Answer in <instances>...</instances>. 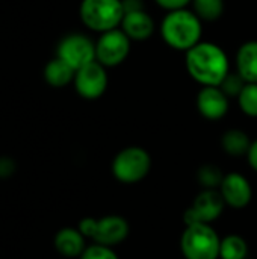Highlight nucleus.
Segmentation results:
<instances>
[{
    "label": "nucleus",
    "instance_id": "f257e3e1",
    "mask_svg": "<svg viewBox=\"0 0 257 259\" xmlns=\"http://www.w3.org/2000/svg\"><path fill=\"white\" fill-rule=\"evenodd\" d=\"M188 73L204 87H220L230 73L224 50L212 42H198L186 52Z\"/></svg>",
    "mask_w": 257,
    "mask_h": 259
},
{
    "label": "nucleus",
    "instance_id": "0eeeda50",
    "mask_svg": "<svg viewBox=\"0 0 257 259\" xmlns=\"http://www.w3.org/2000/svg\"><path fill=\"white\" fill-rule=\"evenodd\" d=\"M226 202L218 190H203L183 214L185 226L195 223H212L223 214Z\"/></svg>",
    "mask_w": 257,
    "mask_h": 259
},
{
    "label": "nucleus",
    "instance_id": "dca6fc26",
    "mask_svg": "<svg viewBox=\"0 0 257 259\" xmlns=\"http://www.w3.org/2000/svg\"><path fill=\"white\" fill-rule=\"evenodd\" d=\"M76 76V70L68 65L64 59L56 58L52 59L44 70V77L52 87H65L68 82H71Z\"/></svg>",
    "mask_w": 257,
    "mask_h": 259
},
{
    "label": "nucleus",
    "instance_id": "bb28decb",
    "mask_svg": "<svg viewBox=\"0 0 257 259\" xmlns=\"http://www.w3.org/2000/svg\"><path fill=\"white\" fill-rule=\"evenodd\" d=\"M124 12H132V11H141L142 9V2L141 0H123Z\"/></svg>",
    "mask_w": 257,
    "mask_h": 259
},
{
    "label": "nucleus",
    "instance_id": "7ed1b4c3",
    "mask_svg": "<svg viewBox=\"0 0 257 259\" xmlns=\"http://www.w3.org/2000/svg\"><path fill=\"white\" fill-rule=\"evenodd\" d=\"M221 238L211 223L185 226L180 237V252L185 259H218Z\"/></svg>",
    "mask_w": 257,
    "mask_h": 259
},
{
    "label": "nucleus",
    "instance_id": "5701e85b",
    "mask_svg": "<svg viewBox=\"0 0 257 259\" xmlns=\"http://www.w3.org/2000/svg\"><path fill=\"white\" fill-rule=\"evenodd\" d=\"M79 259H120L118 255L112 250V247L101 246V244H92L85 249V252L79 256Z\"/></svg>",
    "mask_w": 257,
    "mask_h": 259
},
{
    "label": "nucleus",
    "instance_id": "f03ea898",
    "mask_svg": "<svg viewBox=\"0 0 257 259\" xmlns=\"http://www.w3.org/2000/svg\"><path fill=\"white\" fill-rule=\"evenodd\" d=\"M161 32L168 46L176 50L188 52L200 41L201 23L195 12L186 9L170 11L162 21Z\"/></svg>",
    "mask_w": 257,
    "mask_h": 259
},
{
    "label": "nucleus",
    "instance_id": "6ab92c4d",
    "mask_svg": "<svg viewBox=\"0 0 257 259\" xmlns=\"http://www.w3.org/2000/svg\"><path fill=\"white\" fill-rule=\"evenodd\" d=\"M197 179L200 185L204 187V190H218L224 179V173L221 171L220 167L214 164H204L203 167L198 168Z\"/></svg>",
    "mask_w": 257,
    "mask_h": 259
},
{
    "label": "nucleus",
    "instance_id": "b1692460",
    "mask_svg": "<svg viewBox=\"0 0 257 259\" xmlns=\"http://www.w3.org/2000/svg\"><path fill=\"white\" fill-rule=\"evenodd\" d=\"M15 171V164L11 158H0V179L9 178Z\"/></svg>",
    "mask_w": 257,
    "mask_h": 259
},
{
    "label": "nucleus",
    "instance_id": "412c9836",
    "mask_svg": "<svg viewBox=\"0 0 257 259\" xmlns=\"http://www.w3.org/2000/svg\"><path fill=\"white\" fill-rule=\"evenodd\" d=\"M238 102L242 112L248 117H257V83H245L238 96Z\"/></svg>",
    "mask_w": 257,
    "mask_h": 259
},
{
    "label": "nucleus",
    "instance_id": "4be33fe9",
    "mask_svg": "<svg viewBox=\"0 0 257 259\" xmlns=\"http://www.w3.org/2000/svg\"><path fill=\"white\" fill-rule=\"evenodd\" d=\"M245 80L239 73H229L224 80L221 82L220 88L223 90V93L227 97H238L242 91V88L245 87Z\"/></svg>",
    "mask_w": 257,
    "mask_h": 259
},
{
    "label": "nucleus",
    "instance_id": "aec40b11",
    "mask_svg": "<svg viewBox=\"0 0 257 259\" xmlns=\"http://www.w3.org/2000/svg\"><path fill=\"white\" fill-rule=\"evenodd\" d=\"M198 18L214 21L221 17L224 11V0H192Z\"/></svg>",
    "mask_w": 257,
    "mask_h": 259
},
{
    "label": "nucleus",
    "instance_id": "4468645a",
    "mask_svg": "<svg viewBox=\"0 0 257 259\" xmlns=\"http://www.w3.org/2000/svg\"><path fill=\"white\" fill-rule=\"evenodd\" d=\"M56 250L67 258H79L85 249V235L74 228H64L55 235Z\"/></svg>",
    "mask_w": 257,
    "mask_h": 259
},
{
    "label": "nucleus",
    "instance_id": "423d86ee",
    "mask_svg": "<svg viewBox=\"0 0 257 259\" xmlns=\"http://www.w3.org/2000/svg\"><path fill=\"white\" fill-rule=\"evenodd\" d=\"M151 168L148 152L138 146H130L117 153L112 161V175L121 184H138L147 178Z\"/></svg>",
    "mask_w": 257,
    "mask_h": 259
},
{
    "label": "nucleus",
    "instance_id": "393cba45",
    "mask_svg": "<svg viewBox=\"0 0 257 259\" xmlns=\"http://www.w3.org/2000/svg\"><path fill=\"white\" fill-rule=\"evenodd\" d=\"M191 0H156V3L168 11H177V9H183Z\"/></svg>",
    "mask_w": 257,
    "mask_h": 259
},
{
    "label": "nucleus",
    "instance_id": "20e7f679",
    "mask_svg": "<svg viewBox=\"0 0 257 259\" xmlns=\"http://www.w3.org/2000/svg\"><path fill=\"white\" fill-rule=\"evenodd\" d=\"M77 229L85 235V238H91L95 244H101L108 247L123 243L130 232L129 222L117 214L105 215L100 219H94V217L82 219L79 222Z\"/></svg>",
    "mask_w": 257,
    "mask_h": 259
},
{
    "label": "nucleus",
    "instance_id": "6e6552de",
    "mask_svg": "<svg viewBox=\"0 0 257 259\" xmlns=\"http://www.w3.org/2000/svg\"><path fill=\"white\" fill-rule=\"evenodd\" d=\"M130 50V38L124 30L112 29L103 32L95 44V59L105 67H115L121 64Z\"/></svg>",
    "mask_w": 257,
    "mask_h": 259
},
{
    "label": "nucleus",
    "instance_id": "9d476101",
    "mask_svg": "<svg viewBox=\"0 0 257 259\" xmlns=\"http://www.w3.org/2000/svg\"><path fill=\"white\" fill-rule=\"evenodd\" d=\"M98 61H92L88 65L79 68L74 76V85L77 93L88 100L98 99L108 87V74Z\"/></svg>",
    "mask_w": 257,
    "mask_h": 259
},
{
    "label": "nucleus",
    "instance_id": "ddd939ff",
    "mask_svg": "<svg viewBox=\"0 0 257 259\" xmlns=\"http://www.w3.org/2000/svg\"><path fill=\"white\" fill-rule=\"evenodd\" d=\"M121 24H123L124 33L130 39H135V41H144L150 38L155 32L153 18L144 9L126 12Z\"/></svg>",
    "mask_w": 257,
    "mask_h": 259
},
{
    "label": "nucleus",
    "instance_id": "a878e982",
    "mask_svg": "<svg viewBox=\"0 0 257 259\" xmlns=\"http://www.w3.org/2000/svg\"><path fill=\"white\" fill-rule=\"evenodd\" d=\"M247 158H248L250 167H251L254 171H257V140L251 143L250 150H248V153H247Z\"/></svg>",
    "mask_w": 257,
    "mask_h": 259
},
{
    "label": "nucleus",
    "instance_id": "1a4fd4ad",
    "mask_svg": "<svg viewBox=\"0 0 257 259\" xmlns=\"http://www.w3.org/2000/svg\"><path fill=\"white\" fill-rule=\"evenodd\" d=\"M58 58L64 59L76 71L95 59V46L80 33L65 36L58 47Z\"/></svg>",
    "mask_w": 257,
    "mask_h": 259
},
{
    "label": "nucleus",
    "instance_id": "f8f14e48",
    "mask_svg": "<svg viewBox=\"0 0 257 259\" xmlns=\"http://www.w3.org/2000/svg\"><path fill=\"white\" fill-rule=\"evenodd\" d=\"M197 108L208 120H220L229 111V97L220 87H204L197 97Z\"/></svg>",
    "mask_w": 257,
    "mask_h": 259
},
{
    "label": "nucleus",
    "instance_id": "f3484780",
    "mask_svg": "<svg viewBox=\"0 0 257 259\" xmlns=\"http://www.w3.org/2000/svg\"><path fill=\"white\" fill-rule=\"evenodd\" d=\"M221 146L224 149V152L230 156H244L248 153L251 141L248 138V135L244 131L239 129H230L227 131L223 138H221Z\"/></svg>",
    "mask_w": 257,
    "mask_h": 259
},
{
    "label": "nucleus",
    "instance_id": "a211bd4d",
    "mask_svg": "<svg viewBox=\"0 0 257 259\" xmlns=\"http://www.w3.org/2000/svg\"><path fill=\"white\" fill-rule=\"evenodd\" d=\"M248 244L244 237L238 234H230L221 238L220 259H247Z\"/></svg>",
    "mask_w": 257,
    "mask_h": 259
},
{
    "label": "nucleus",
    "instance_id": "39448f33",
    "mask_svg": "<svg viewBox=\"0 0 257 259\" xmlns=\"http://www.w3.org/2000/svg\"><path fill=\"white\" fill-rule=\"evenodd\" d=\"M124 14L123 0H83L80 5L82 21L89 29L98 32L117 29Z\"/></svg>",
    "mask_w": 257,
    "mask_h": 259
},
{
    "label": "nucleus",
    "instance_id": "9b49d317",
    "mask_svg": "<svg viewBox=\"0 0 257 259\" xmlns=\"http://www.w3.org/2000/svg\"><path fill=\"white\" fill-rule=\"evenodd\" d=\"M221 193L226 206H230L233 209H242L248 206V203L253 199V188L248 179L236 171L224 175V179L218 188Z\"/></svg>",
    "mask_w": 257,
    "mask_h": 259
},
{
    "label": "nucleus",
    "instance_id": "2eb2a0df",
    "mask_svg": "<svg viewBox=\"0 0 257 259\" xmlns=\"http://www.w3.org/2000/svg\"><path fill=\"white\" fill-rule=\"evenodd\" d=\"M236 64L238 73L247 83H257V41H248L241 46Z\"/></svg>",
    "mask_w": 257,
    "mask_h": 259
}]
</instances>
